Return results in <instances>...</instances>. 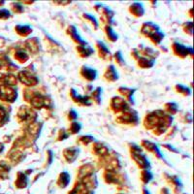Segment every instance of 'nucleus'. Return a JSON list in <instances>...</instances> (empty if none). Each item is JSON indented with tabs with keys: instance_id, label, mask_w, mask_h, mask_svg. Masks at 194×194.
<instances>
[{
	"instance_id": "nucleus-10",
	"label": "nucleus",
	"mask_w": 194,
	"mask_h": 194,
	"mask_svg": "<svg viewBox=\"0 0 194 194\" xmlns=\"http://www.w3.org/2000/svg\"><path fill=\"white\" fill-rule=\"evenodd\" d=\"M17 30L20 35H27L31 32V28L29 26H17Z\"/></svg>"
},
{
	"instance_id": "nucleus-4",
	"label": "nucleus",
	"mask_w": 194,
	"mask_h": 194,
	"mask_svg": "<svg viewBox=\"0 0 194 194\" xmlns=\"http://www.w3.org/2000/svg\"><path fill=\"white\" fill-rule=\"evenodd\" d=\"M82 73H83L84 77H86L87 80L92 81L96 78V71L93 70L91 68L89 67H84L83 70H82Z\"/></svg>"
},
{
	"instance_id": "nucleus-7",
	"label": "nucleus",
	"mask_w": 194,
	"mask_h": 194,
	"mask_svg": "<svg viewBox=\"0 0 194 194\" xmlns=\"http://www.w3.org/2000/svg\"><path fill=\"white\" fill-rule=\"evenodd\" d=\"M133 156H134L136 161L139 163V165H141L142 167H147V166H148V161L146 159L145 155L141 154V153L137 154H133Z\"/></svg>"
},
{
	"instance_id": "nucleus-2",
	"label": "nucleus",
	"mask_w": 194,
	"mask_h": 194,
	"mask_svg": "<svg viewBox=\"0 0 194 194\" xmlns=\"http://www.w3.org/2000/svg\"><path fill=\"white\" fill-rule=\"evenodd\" d=\"M20 80L26 86H34L37 84V79L28 72H20L19 74Z\"/></svg>"
},
{
	"instance_id": "nucleus-3",
	"label": "nucleus",
	"mask_w": 194,
	"mask_h": 194,
	"mask_svg": "<svg viewBox=\"0 0 194 194\" xmlns=\"http://www.w3.org/2000/svg\"><path fill=\"white\" fill-rule=\"evenodd\" d=\"M31 102H32L33 106L36 108H42L43 106H47V104H48V100L46 97L41 96V95L35 96L34 98L32 99Z\"/></svg>"
},
{
	"instance_id": "nucleus-11",
	"label": "nucleus",
	"mask_w": 194,
	"mask_h": 194,
	"mask_svg": "<svg viewBox=\"0 0 194 194\" xmlns=\"http://www.w3.org/2000/svg\"><path fill=\"white\" fill-rule=\"evenodd\" d=\"M107 31H108V34H109L108 36L112 39V40H114V41H115V40H117V36L116 35V33H115V32L113 31V30L111 29V27H108V28H107Z\"/></svg>"
},
{
	"instance_id": "nucleus-14",
	"label": "nucleus",
	"mask_w": 194,
	"mask_h": 194,
	"mask_svg": "<svg viewBox=\"0 0 194 194\" xmlns=\"http://www.w3.org/2000/svg\"><path fill=\"white\" fill-rule=\"evenodd\" d=\"M10 16L9 12L7 10H1L0 11V18H8Z\"/></svg>"
},
{
	"instance_id": "nucleus-1",
	"label": "nucleus",
	"mask_w": 194,
	"mask_h": 194,
	"mask_svg": "<svg viewBox=\"0 0 194 194\" xmlns=\"http://www.w3.org/2000/svg\"><path fill=\"white\" fill-rule=\"evenodd\" d=\"M0 97L3 100L9 102H13L17 98V92L16 90L8 86H0Z\"/></svg>"
},
{
	"instance_id": "nucleus-8",
	"label": "nucleus",
	"mask_w": 194,
	"mask_h": 194,
	"mask_svg": "<svg viewBox=\"0 0 194 194\" xmlns=\"http://www.w3.org/2000/svg\"><path fill=\"white\" fill-rule=\"evenodd\" d=\"M106 77H107L109 80H112V81H114V80H116V79H117V72H116L115 68L112 65L110 66V67H109V70L107 72V74H106Z\"/></svg>"
},
{
	"instance_id": "nucleus-12",
	"label": "nucleus",
	"mask_w": 194,
	"mask_h": 194,
	"mask_svg": "<svg viewBox=\"0 0 194 194\" xmlns=\"http://www.w3.org/2000/svg\"><path fill=\"white\" fill-rule=\"evenodd\" d=\"M22 57H23V58L25 59V60L27 59V56L23 53V51H18V53H17V58H18V59H20L22 61H23Z\"/></svg>"
},
{
	"instance_id": "nucleus-13",
	"label": "nucleus",
	"mask_w": 194,
	"mask_h": 194,
	"mask_svg": "<svg viewBox=\"0 0 194 194\" xmlns=\"http://www.w3.org/2000/svg\"><path fill=\"white\" fill-rule=\"evenodd\" d=\"M79 130H80V124H79L78 122H74L72 124V132H78Z\"/></svg>"
},
{
	"instance_id": "nucleus-6",
	"label": "nucleus",
	"mask_w": 194,
	"mask_h": 194,
	"mask_svg": "<svg viewBox=\"0 0 194 194\" xmlns=\"http://www.w3.org/2000/svg\"><path fill=\"white\" fill-rule=\"evenodd\" d=\"M78 153H79V150H77V148H68V150H66L64 151V155L67 158L68 161L74 160Z\"/></svg>"
},
{
	"instance_id": "nucleus-5",
	"label": "nucleus",
	"mask_w": 194,
	"mask_h": 194,
	"mask_svg": "<svg viewBox=\"0 0 194 194\" xmlns=\"http://www.w3.org/2000/svg\"><path fill=\"white\" fill-rule=\"evenodd\" d=\"M113 107L116 109L117 111H120V110L126 109V104H125V102L123 101V99L115 98L113 100Z\"/></svg>"
},
{
	"instance_id": "nucleus-9",
	"label": "nucleus",
	"mask_w": 194,
	"mask_h": 194,
	"mask_svg": "<svg viewBox=\"0 0 194 194\" xmlns=\"http://www.w3.org/2000/svg\"><path fill=\"white\" fill-rule=\"evenodd\" d=\"M175 51H176V53H178L179 54H181V56H186V54H187V49L186 47L181 46L180 44L175 45Z\"/></svg>"
},
{
	"instance_id": "nucleus-16",
	"label": "nucleus",
	"mask_w": 194,
	"mask_h": 194,
	"mask_svg": "<svg viewBox=\"0 0 194 194\" xmlns=\"http://www.w3.org/2000/svg\"><path fill=\"white\" fill-rule=\"evenodd\" d=\"M70 114H71V117H71V119H72V117H77V115L75 114V112H74V111H72Z\"/></svg>"
},
{
	"instance_id": "nucleus-15",
	"label": "nucleus",
	"mask_w": 194,
	"mask_h": 194,
	"mask_svg": "<svg viewBox=\"0 0 194 194\" xmlns=\"http://www.w3.org/2000/svg\"><path fill=\"white\" fill-rule=\"evenodd\" d=\"M4 117H5V112L3 111L1 108H0V121L4 119Z\"/></svg>"
}]
</instances>
